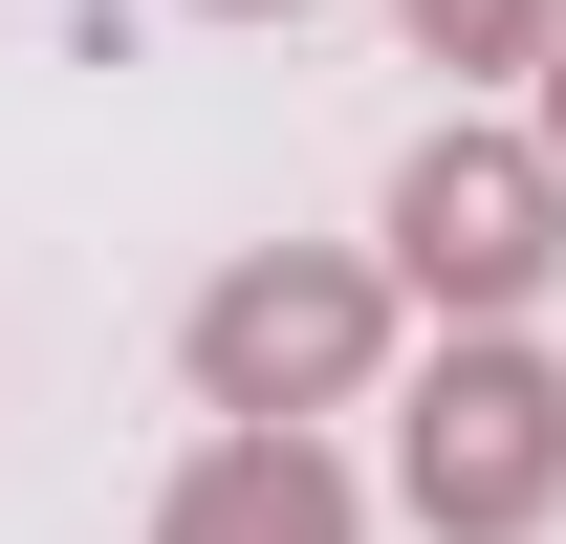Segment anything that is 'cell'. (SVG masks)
Here are the masks:
<instances>
[{"instance_id": "obj_2", "label": "cell", "mask_w": 566, "mask_h": 544, "mask_svg": "<svg viewBox=\"0 0 566 544\" xmlns=\"http://www.w3.org/2000/svg\"><path fill=\"white\" fill-rule=\"evenodd\" d=\"M392 283L436 327H523L566 283V153L545 132H415L392 153Z\"/></svg>"}, {"instance_id": "obj_7", "label": "cell", "mask_w": 566, "mask_h": 544, "mask_svg": "<svg viewBox=\"0 0 566 544\" xmlns=\"http://www.w3.org/2000/svg\"><path fill=\"white\" fill-rule=\"evenodd\" d=\"M218 22H283V0H218Z\"/></svg>"}, {"instance_id": "obj_5", "label": "cell", "mask_w": 566, "mask_h": 544, "mask_svg": "<svg viewBox=\"0 0 566 544\" xmlns=\"http://www.w3.org/2000/svg\"><path fill=\"white\" fill-rule=\"evenodd\" d=\"M392 22H415L436 66H545L566 44V0H392Z\"/></svg>"}, {"instance_id": "obj_4", "label": "cell", "mask_w": 566, "mask_h": 544, "mask_svg": "<svg viewBox=\"0 0 566 544\" xmlns=\"http://www.w3.org/2000/svg\"><path fill=\"white\" fill-rule=\"evenodd\" d=\"M153 544H370V501H349V458L305 414H218L175 458V501H153Z\"/></svg>"}, {"instance_id": "obj_1", "label": "cell", "mask_w": 566, "mask_h": 544, "mask_svg": "<svg viewBox=\"0 0 566 544\" xmlns=\"http://www.w3.org/2000/svg\"><path fill=\"white\" fill-rule=\"evenodd\" d=\"M392 501L436 544H545L566 523V370L523 327H458L415 370V414H392Z\"/></svg>"}, {"instance_id": "obj_3", "label": "cell", "mask_w": 566, "mask_h": 544, "mask_svg": "<svg viewBox=\"0 0 566 544\" xmlns=\"http://www.w3.org/2000/svg\"><path fill=\"white\" fill-rule=\"evenodd\" d=\"M197 414H349L370 370H392V262H349V240H262V262L197 283Z\"/></svg>"}, {"instance_id": "obj_6", "label": "cell", "mask_w": 566, "mask_h": 544, "mask_svg": "<svg viewBox=\"0 0 566 544\" xmlns=\"http://www.w3.org/2000/svg\"><path fill=\"white\" fill-rule=\"evenodd\" d=\"M545 153H566V44H545Z\"/></svg>"}]
</instances>
